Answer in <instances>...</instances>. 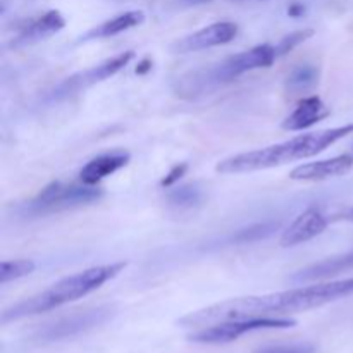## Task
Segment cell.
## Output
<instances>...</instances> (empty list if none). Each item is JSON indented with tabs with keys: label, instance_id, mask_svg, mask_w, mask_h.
<instances>
[{
	"label": "cell",
	"instance_id": "9c48e42d",
	"mask_svg": "<svg viewBox=\"0 0 353 353\" xmlns=\"http://www.w3.org/2000/svg\"><path fill=\"white\" fill-rule=\"evenodd\" d=\"M327 226H330V219H327V216H324L323 210L317 209V207H309L302 214H299L295 221L286 228L281 240H279V245L283 248H292L296 245L307 243V241L323 234Z\"/></svg>",
	"mask_w": 353,
	"mask_h": 353
},
{
	"label": "cell",
	"instance_id": "52a82bcc",
	"mask_svg": "<svg viewBox=\"0 0 353 353\" xmlns=\"http://www.w3.org/2000/svg\"><path fill=\"white\" fill-rule=\"evenodd\" d=\"M133 59V50L121 52V54L114 55V57L105 59V61L100 62V64H95L92 65V68L85 69V71H79L76 72V74L69 76L64 81L59 83L57 88L54 90V99H69V97H74L78 95V93L85 92V90L92 88L97 83H102L105 81V79L112 78L117 72L123 71Z\"/></svg>",
	"mask_w": 353,
	"mask_h": 353
},
{
	"label": "cell",
	"instance_id": "2e32d148",
	"mask_svg": "<svg viewBox=\"0 0 353 353\" xmlns=\"http://www.w3.org/2000/svg\"><path fill=\"white\" fill-rule=\"evenodd\" d=\"M319 81V69L312 64H302L296 65L292 72H290L288 79H286V90L292 92V95H300L314 86Z\"/></svg>",
	"mask_w": 353,
	"mask_h": 353
},
{
	"label": "cell",
	"instance_id": "9a60e30c",
	"mask_svg": "<svg viewBox=\"0 0 353 353\" xmlns=\"http://www.w3.org/2000/svg\"><path fill=\"white\" fill-rule=\"evenodd\" d=\"M145 21V14L141 10H128V12L119 14L116 17H110V19L103 21V23L97 24L92 30L86 31L85 34H81L78 40V43L90 40H100V38H112L116 34L124 33V31L131 30V28L140 26Z\"/></svg>",
	"mask_w": 353,
	"mask_h": 353
},
{
	"label": "cell",
	"instance_id": "e0dca14e",
	"mask_svg": "<svg viewBox=\"0 0 353 353\" xmlns=\"http://www.w3.org/2000/svg\"><path fill=\"white\" fill-rule=\"evenodd\" d=\"M37 264L31 259H16V261H3L0 264V283L7 285L10 281L30 276L34 271Z\"/></svg>",
	"mask_w": 353,
	"mask_h": 353
},
{
	"label": "cell",
	"instance_id": "603a6c76",
	"mask_svg": "<svg viewBox=\"0 0 353 353\" xmlns=\"http://www.w3.org/2000/svg\"><path fill=\"white\" fill-rule=\"evenodd\" d=\"M210 2V0H181L183 6H200V3Z\"/></svg>",
	"mask_w": 353,
	"mask_h": 353
},
{
	"label": "cell",
	"instance_id": "30bf717a",
	"mask_svg": "<svg viewBox=\"0 0 353 353\" xmlns=\"http://www.w3.org/2000/svg\"><path fill=\"white\" fill-rule=\"evenodd\" d=\"M353 168V154H341L336 157L326 159V161L307 162V164L299 165L290 172V179L293 181H326V179L340 178L350 172Z\"/></svg>",
	"mask_w": 353,
	"mask_h": 353
},
{
	"label": "cell",
	"instance_id": "5bb4252c",
	"mask_svg": "<svg viewBox=\"0 0 353 353\" xmlns=\"http://www.w3.org/2000/svg\"><path fill=\"white\" fill-rule=\"evenodd\" d=\"M353 271V250L348 254L336 255V257L324 259V261L310 264L307 268L300 269L292 276V281L295 283H314L331 279L343 272Z\"/></svg>",
	"mask_w": 353,
	"mask_h": 353
},
{
	"label": "cell",
	"instance_id": "44dd1931",
	"mask_svg": "<svg viewBox=\"0 0 353 353\" xmlns=\"http://www.w3.org/2000/svg\"><path fill=\"white\" fill-rule=\"evenodd\" d=\"M186 169H188V165H186V164H181V165H174V168H172V171L169 172V174L165 176L164 179H162V183H161V185H162V186H171V185H174V183L178 181V179L181 178L183 174H185V172H186Z\"/></svg>",
	"mask_w": 353,
	"mask_h": 353
},
{
	"label": "cell",
	"instance_id": "ffe728a7",
	"mask_svg": "<svg viewBox=\"0 0 353 353\" xmlns=\"http://www.w3.org/2000/svg\"><path fill=\"white\" fill-rule=\"evenodd\" d=\"M255 353H316V347L312 343L276 345V347L261 348V350Z\"/></svg>",
	"mask_w": 353,
	"mask_h": 353
},
{
	"label": "cell",
	"instance_id": "3957f363",
	"mask_svg": "<svg viewBox=\"0 0 353 353\" xmlns=\"http://www.w3.org/2000/svg\"><path fill=\"white\" fill-rule=\"evenodd\" d=\"M124 268H126V262H112V264L95 265V268L85 269V271L76 272L68 278H62L61 281L54 283L43 292L3 310L2 324L50 312V310L65 305V303L76 302V300L97 292L100 286H103L107 281L116 278L121 271H124Z\"/></svg>",
	"mask_w": 353,
	"mask_h": 353
},
{
	"label": "cell",
	"instance_id": "d6986e66",
	"mask_svg": "<svg viewBox=\"0 0 353 353\" xmlns=\"http://www.w3.org/2000/svg\"><path fill=\"white\" fill-rule=\"evenodd\" d=\"M171 199V203H176V205H193L200 200V192L195 188V186H181V188L174 190V192L169 195Z\"/></svg>",
	"mask_w": 353,
	"mask_h": 353
},
{
	"label": "cell",
	"instance_id": "8992f818",
	"mask_svg": "<svg viewBox=\"0 0 353 353\" xmlns=\"http://www.w3.org/2000/svg\"><path fill=\"white\" fill-rule=\"evenodd\" d=\"M114 316V309L110 305L86 309L81 312H72L69 316L61 317L54 323L45 324L43 327L34 333V340L38 341H61L65 338H72L76 334L86 333V331L105 324Z\"/></svg>",
	"mask_w": 353,
	"mask_h": 353
},
{
	"label": "cell",
	"instance_id": "7a4b0ae2",
	"mask_svg": "<svg viewBox=\"0 0 353 353\" xmlns=\"http://www.w3.org/2000/svg\"><path fill=\"white\" fill-rule=\"evenodd\" d=\"M352 133L353 124H345V126L321 130L317 133L299 134V137H293L292 140L281 141V143L231 155L216 165V171L221 174H245V172L278 168V165H285L288 162L314 157Z\"/></svg>",
	"mask_w": 353,
	"mask_h": 353
},
{
	"label": "cell",
	"instance_id": "277c9868",
	"mask_svg": "<svg viewBox=\"0 0 353 353\" xmlns=\"http://www.w3.org/2000/svg\"><path fill=\"white\" fill-rule=\"evenodd\" d=\"M296 326V321L281 319V317H254V319L226 321V323L212 324L200 327L188 334V340L202 345H223L238 340L243 334L261 330H286Z\"/></svg>",
	"mask_w": 353,
	"mask_h": 353
},
{
	"label": "cell",
	"instance_id": "5b68a950",
	"mask_svg": "<svg viewBox=\"0 0 353 353\" xmlns=\"http://www.w3.org/2000/svg\"><path fill=\"white\" fill-rule=\"evenodd\" d=\"M103 195L99 186H90L79 181V185H64L61 181H54L45 186L37 196L30 202V210L34 214L59 212V210L72 209V207L86 205L97 202Z\"/></svg>",
	"mask_w": 353,
	"mask_h": 353
},
{
	"label": "cell",
	"instance_id": "ba28073f",
	"mask_svg": "<svg viewBox=\"0 0 353 353\" xmlns=\"http://www.w3.org/2000/svg\"><path fill=\"white\" fill-rule=\"evenodd\" d=\"M238 34V24L233 21H219L212 23L192 34L179 38L171 45L174 54H192V52L205 50V48L219 47L233 41Z\"/></svg>",
	"mask_w": 353,
	"mask_h": 353
},
{
	"label": "cell",
	"instance_id": "6da1fadb",
	"mask_svg": "<svg viewBox=\"0 0 353 353\" xmlns=\"http://www.w3.org/2000/svg\"><path fill=\"white\" fill-rule=\"evenodd\" d=\"M353 295V278L340 281L317 283V285L300 286L286 292L268 293V295H250L228 299L214 305L203 307L178 321L179 326L190 330L212 326L226 321L254 319V317H272L279 314H295L317 309L326 303L347 299Z\"/></svg>",
	"mask_w": 353,
	"mask_h": 353
},
{
	"label": "cell",
	"instance_id": "4fadbf2b",
	"mask_svg": "<svg viewBox=\"0 0 353 353\" xmlns=\"http://www.w3.org/2000/svg\"><path fill=\"white\" fill-rule=\"evenodd\" d=\"M331 114L330 107L317 95L305 97L293 109V112L283 121V130L286 131H303L314 124L321 123Z\"/></svg>",
	"mask_w": 353,
	"mask_h": 353
},
{
	"label": "cell",
	"instance_id": "ac0fdd59",
	"mask_svg": "<svg viewBox=\"0 0 353 353\" xmlns=\"http://www.w3.org/2000/svg\"><path fill=\"white\" fill-rule=\"evenodd\" d=\"M312 34H314V30H310V28H307V30L293 31V33L286 34V37L281 38V41L276 45V54H278V57H281V55H286L288 52L295 50V48L299 47V45H302L303 41L309 40Z\"/></svg>",
	"mask_w": 353,
	"mask_h": 353
},
{
	"label": "cell",
	"instance_id": "8fae6325",
	"mask_svg": "<svg viewBox=\"0 0 353 353\" xmlns=\"http://www.w3.org/2000/svg\"><path fill=\"white\" fill-rule=\"evenodd\" d=\"M65 26V19L59 10L50 9L43 12L41 16L28 19L23 26L19 28V33L14 38L12 45L19 47V45L34 43V41L45 40V38L52 37V34L59 33L62 28Z\"/></svg>",
	"mask_w": 353,
	"mask_h": 353
},
{
	"label": "cell",
	"instance_id": "7402d4cb",
	"mask_svg": "<svg viewBox=\"0 0 353 353\" xmlns=\"http://www.w3.org/2000/svg\"><path fill=\"white\" fill-rule=\"evenodd\" d=\"M333 219L334 221H348V223H353V207H350V209H347V210H343V212L336 214Z\"/></svg>",
	"mask_w": 353,
	"mask_h": 353
},
{
	"label": "cell",
	"instance_id": "7c38bea8",
	"mask_svg": "<svg viewBox=\"0 0 353 353\" xmlns=\"http://www.w3.org/2000/svg\"><path fill=\"white\" fill-rule=\"evenodd\" d=\"M130 159L131 155L124 150H112L97 155L95 159L83 165V169L79 171V181L90 186H97L102 179L109 178L114 172L128 165Z\"/></svg>",
	"mask_w": 353,
	"mask_h": 353
}]
</instances>
